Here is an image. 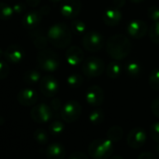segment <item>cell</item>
<instances>
[{"label": "cell", "instance_id": "cell-4", "mask_svg": "<svg viewBox=\"0 0 159 159\" xmlns=\"http://www.w3.org/2000/svg\"><path fill=\"white\" fill-rule=\"evenodd\" d=\"M39 67L47 72L55 71L60 66L58 54L51 49L40 50L37 55Z\"/></svg>", "mask_w": 159, "mask_h": 159}, {"label": "cell", "instance_id": "cell-31", "mask_svg": "<svg viewBox=\"0 0 159 159\" xmlns=\"http://www.w3.org/2000/svg\"><path fill=\"white\" fill-rule=\"evenodd\" d=\"M34 139L39 144H46L49 140V135L46 130L42 128H38L34 132Z\"/></svg>", "mask_w": 159, "mask_h": 159}, {"label": "cell", "instance_id": "cell-14", "mask_svg": "<svg viewBox=\"0 0 159 159\" xmlns=\"http://www.w3.org/2000/svg\"><path fill=\"white\" fill-rule=\"evenodd\" d=\"M66 60L72 66L83 64L84 61V51L78 46H70L66 52Z\"/></svg>", "mask_w": 159, "mask_h": 159}, {"label": "cell", "instance_id": "cell-2", "mask_svg": "<svg viewBox=\"0 0 159 159\" xmlns=\"http://www.w3.org/2000/svg\"><path fill=\"white\" fill-rule=\"evenodd\" d=\"M71 29L63 23L54 24L50 27L47 33L49 42L57 49L67 48L72 41Z\"/></svg>", "mask_w": 159, "mask_h": 159}, {"label": "cell", "instance_id": "cell-41", "mask_svg": "<svg viewBox=\"0 0 159 159\" xmlns=\"http://www.w3.org/2000/svg\"><path fill=\"white\" fill-rule=\"evenodd\" d=\"M25 1H26V4L29 7H31V8H37L39 5L41 0H25Z\"/></svg>", "mask_w": 159, "mask_h": 159}, {"label": "cell", "instance_id": "cell-15", "mask_svg": "<svg viewBox=\"0 0 159 159\" xmlns=\"http://www.w3.org/2000/svg\"><path fill=\"white\" fill-rule=\"evenodd\" d=\"M38 98V93L31 88H25L17 94V101L25 107L35 105Z\"/></svg>", "mask_w": 159, "mask_h": 159}, {"label": "cell", "instance_id": "cell-6", "mask_svg": "<svg viewBox=\"0 0 159 159\" xmlns=\"http://www.w3.org/2000/svg\"><path fill=\"white\" fill-rule=\"evenodd\" d=\"M105 45L102 35L97 31H89L84 34L83 39V46L88 52H96L100 51Z\"/></svg>", "mask_w": 159, "mask_h": 159}, {"label": "cell", "instance_id": "cell-3", "mask_svg": "<svg viewBox=\"0 0 159 159\" xmlns=\"http://www.w3.org/2000/svg\"><path fill=\"white\" fill-rule=\"evenodd\" d=\"M113 153V142L107 139L93 140L88 147V154L93 159H109Z\"/></svg>", "mask_w": 159, "mask_h": 159}, {"label": "cell", "instance_id": "cell-8", "mask_svg": "<svg viewBox=\"0 0 159 159\" xmlns=\"http://www.w3.org/2000/svg\"><path fill=\"white\" fill-rule=\"evenodd\" d=\"M53 115V111L51 108V106L40 103L36 106H34L30 111V116L33 121L39 124H44L49 122Z\"/></svg>", "mask_w": 159, "mask_h": 159}, {"label": "cell", "instance_id": "cell-18", "mask_svg": "<svg viewBox=\"0 0 159 159\" xmlns=\"http://www.w3.org/2000/svg\"><path fill=\"white\" fill-rule=\"evenodd\" d=\"M29 37H30L32 43L38 50L40 51V50L46 49L49 39H48L47 35H45L42 30L37 29V28L33 30H29Z\"/></svg>", "mask_w": 159, "mask_h": 159}, {"label": "cell", "instance_id": "cell-37", "mask_svg": "<svg viewBox=\"0 0 159 159\" xmlns=\"http://www.w3.org/2000/svg\"><path fill=\"white\" fill-rule=\"evenodd\" d=\"M51 108L53 112H56V111H61L62 110V103L60 101V99L58 98H53L51 102Z\"/></svg>", "mask_w": 159, "mask_h": 159}, {"label": "cell", "instance_id": "cell-24", "mask_svg": "<svg viewBox=\"0 0 159 159\" xmlns=\"http://www.w3.org/2000/svg\"><path fill=\"white\" fill-rule=\"evenodd\" d=\"M124 135V130L121 126L119 125H112L109 128L107 132V138L111 140L113 143L118 142L120 139H122Z\"/></svg>", "mask_w": 159, "mask_h": 159}, {"label": "cell", "instance_id": "cell-32", "mask_svg": "<svg viewBox=\"0 0 159 159\" xmlns=\"http://www.w3.org/2000/svg\"><path fill=\"white\" fill-rule=\"evenodd\" d=\"M64 129H65V125L60 121H54L49 125V132L51 135H53V136H58L62 134Z\"/></svg>", "mask_w": 159, "mask_h": 159}, {"label": "cell", "instance_id": "cell-36", "mask_svg": "<svg viewBox=\"0 0 159 159\" xmlns=\"http://www.w3.org/2000/svg\"><path fill=\"white\" fill-rule=\"evenodd\" d=\"M151 110L153 115L157 118H159V98H156L152 100L151 104Z\"/></svg>", "mask_w": 159, "mask_h": 159}, {"label": "cell", "instance_id": "cell-27", "mask_svg": "<svg viewBox=\"0 0 159 159\" xmlns=\"http://www.w3.org/2000/svg\"><path fill=\"white\" fill-rule=\"evenodd\" d=\"M149 85L152 89L159 91V68H154L152 70L149 76Z\"/></svg>", "mask_w": 159, "mask_h": 159}, {"label": "cell", "instance_id": "cell-10", "mask_svg": "<svg viewBox=\"0 0 159 159\" xmlns=\"http://www.w3.org/2000/svg\"><path fill=\"white\" fill-rule=\"evenodd\" d=\"M39 88L43 96L46 98H53L59 90L57 80L51 75L44 76L39 82Z\"/></svg>", "mask_w": 159, "mask_h": 159}, {"label": "cell", "instance_id": "cell-16", "mask_svg": "<svg viewBox=\"0 0 159 159\" xmlns=\"http://www.w3.org/2000/svg\"><path fill=\"white\" fill-rule=\"evenodd\" d=\"M43 14L41 11H29L22 19V25L27 30H33L37 28L41 20H42Z\"/></svg>", "mask_w": 159, "mask_h": 159}, {"label": "cell", "instance_id": "cell-34", "mask_svg": "<svg viewBox=\"0 0 159 159\" xmlns=\"http://www.w3.org/2000/svg\"><path fill=\"white\" fill-rule=\"evenodd\" d=\"M147 15L148 17L152 20L153 22L159 21V8L156 6H152L148 9L147 11Z\"/></svg>", "mask_w": 159, "mask_h": 159}, {"label": "cell", "instance_id": "cell-22", "mask_svg": "<svg viewBox=\"0 0 159 159\" xmlns=\"http://www.w3.org/2000/svg\"><path fill=\"white\" fill-rule=\"evenodd\" d=\"M40 80H41V75L39 71L36 69H30L26 71L24 75V82L29 85H33L39 83Z\"/></svg>", "mask_w": 159, "mask_h": 159}, {"label": "cell", "instance_id": "cell-46", "mask_svg": "<svg viewBox=\"0 0 159 159\" xmlns=\"http://www.w3.org/2000/svg\"><path fill=\"white\" fill-rule=\"evenodd\" d=\"M3 56H4V52H3V51L1 49H0V59H1Z\"/></svg>", "mask_w": 159, "mask_h": 159}, {"label": "cell", "instance_id": "cell-17", "mask_svg": "<svg viewBox=\"0 0 159 159\" xmlns=\"http://www.w3.org/2000/svg\"><path fill=\"white\" fill-rule=\"evenodd\" d=\"M4 56L7 61L13 64H17L22 62L23 59L25 58V51L21 46L12 44L6 49L4 52Z\"/></svg>", "mask_w": 159, "mask_h": 159}, {"label": "cell", "instance_id": "cell-9", "mask_svg": "<svg viewBox=\"0 0 159 159\" xmlns=\"http://www.w3.org/2000/svg\"><path fill=\"white\" fill-rule=\"evenodd\" d=\"M81 0H63L60 6V12L65 18H76L82 11Z\"/></svg>", "mask_w": 159, "mask_h": 159}, {"label": "cell", "instance_id": "cell-45", "mask_svg": "<svg viewBox=\"0 0 159 159\" xmlns=\"http://www.w3.org/2000/svg\"><path fill=\"white\" fill-rule=\"evenodd\" d=\"M50 1L52 3H58V2H62L63 0H50Z\"/></svg>", "mask_w": 159, "mask_h": 159}, {"label": "cell", "instance_id": "cell-47", "mask_svg": "<svg viewBox=\"0 0 159 159\" xmlns=\"http://www.w3.org/2000/svg\"><path fill=\"white\" fill-rule=\"evenodd\" d=\"M156 152H157V153L159 154V143H158V145H157V147H156Z\"/></svg>", "mask_w": 159, "mask_h": 159}, {"label": "cell", "instance_id": "cell-38", "mask_svg": "<svg viewBox=\"0 0 159 159\" xmlns=\"http://www.w3.org/2000/svg\"><path fill=\"white\" fill-rule=\"evenodd\" d=\"M12 9H13V11L14 13L16 14H21L23 13L25 11V6L23 4V3H15L13 6H12Z\"/></svg>", "mask_w": 159, "mask_h": 159}, {"label": "cell", "instance_id": "cell-25", "mask_svg": "<svg viewBox=\"0 0 159 159\" xmlns=\"http://www.w3.org/2000/svg\"><path fill=\"white\" fill-rule=\"evenodd\" d=\"M66 83L72 88H79V87H81L82 84H84V77L82 75L78 74V73L71 74L67 77Z\"/></svg>", "mask_w": 159, "mask_h": 159}, {"label": "cell", "instance_id": "cell-19", "mask_svg": "<svg viewBox=\"0 0 159 159\" xmlns=\"http://www.w3.org/2000/svg\"><path fill=\"white\" fill-rule=\"evenodd\" d=\"M103 22L108 26H115L122 20V12L117 8H110L103 14Z\"/></svg>", "mask_w": 159, "mask_h": 159}, {"label": "cell", "instance_id": "cell-13", "mask_svg": "<svg viewBox=\"0 0 159 159\" xmlns=\"http://www.w3.org/2000/svg\"><path fill=\"white\" fill-rule=\"evenodd\" d=\"M127 33L131 38L139 39L148 33V26L146 23L141 20H134L128 24Z\"/></svg>", "mask_w": 159, "mask_h": 159}, {"label": "cell", "instance_id": "cell-12", "mask_svg": "<svg viewBox=\"0 0 159 159\" xmlns=\"http://www.w3.org/2000/svg\"><path fill=\"white\" fill-rule=\"evenodd\" d=\"M146 132L141 127H135L127 135V144L133 149L141 148L146 141Z\"/></svg>", "mask_w": 159, "mask_h": 159}, {"label": "cell", "instance_id": "cell-30", "mask_svg": "<svg viewBox=\"0 0 159 159\" xmlns=\"http://www.w3.org/2000/svg\"><path fill=\"white\" fill-rule=\"evenodd\" d=\"M104 118H105L104 112L101 110H99V109L93 111L89 114V121L94 125H98L102 124V122L104 121Z\"/></svg>", "mask_w": 159, "mask_h": 159}, {"label": "cell", "instance_id": "cell-23", "mask_svg": "<svg viewBox=\"0 0 159 159\" xmlns=\"http://www.w3.org/2000/svg\"><path fill=\"white\" fill-rule=\"evenodd\" d=\"M125 71L127 75L131 78H138L140 76L142 72V66L137 61H131L129 62L125 66Z\"/></svg>", "mask_w": 159, "mask_h": 159}, {"label": "cell", "instance_id": "cell-11", "mask_svg": "<svg viewBox=\"0 0 159 159\" xmlns=\"http://www.w3.org/2000/svg\"><path fill=\"white\" fill-rule=\"evenodd\" d=\"M85 100L92 107H98L103 103L104 91L98 85L90 86L85 92Z\"/></svg>", "mask_w": 159, "mask_h": 159}, {"label": "cell", "instance_id": "cell-26", "mask_svg": "<svg viewBox=\"0 0 159 159\" xmlns=\"http://www.w3.org/2000/svg\"><path fill=\"white\" fill-rule=\"evenodd\" d=\"M13 9L10 5L0 2V20H9L13 16Z\"/></svg>", "mask_w": 159, "mask_h": 159}, {"label": "cell", "instance_id": "cell-33", "mask_svg": "<svg viewBox=\"0 0 159 159\" xmlns=\"http://www.w3.org/2000/svg\"><path fill=\"white\" fill-rule=\"evenodd\" d=\"M150 135L153 141L159 143V122L152 123L150 126Z\"/></svg>", "mask_w": 159, "mask_h": 159}, {"label": "cell", "instance_id": "cell-21", "mask_svg": "<svg viewBox=\"0 0 159 159\" xmlns=\"http://www.w3.org/2000/svg\"><path fill=\"white\" fill-rule=\"evenodd\" d=\"M122 68V64L118 60L111 61L106 68V74L110 79H117L121 76Z\"/></svg>", "mask_w": 159, "mask_h": 159}, {"label": "cell", "instance_id": "cell-20", "mask_svg": "<svg viewBox=\"0 0 159 159\" xmlns=\"http://www.w3.org/2000/svg\"><path fill=\"white\" fill-rule=\"evenodd\" d=\"M45 152L48 159H64L66 156V149L60 143L50 144Z\"/></svg>", "mask_w": 159, "mask_h": 159}, {"label": "cell", "instance_id": "cell-44", "mask_svg": "<svg viewBox=\"0 0 159 159\" xmlns=\"http://www.w3.org/2000/svg\"><path fill=\"white\" fill-rule=\"evenodd\" d=\"M130 1H131L132 3H136V4H138V3H141V2H143L144 0H130Z\"/></svg>", "mask_w": 159, "mask_h": 159}, {"label": "cell", "instance_id": "cell-39", "mask_svg": "<svg viewBox=\"0 0 159 159\" xmlns=\"http://www.w3.org/2000/svg\"><path fill=\"white\" fill-rule=\"evenodd\" d=\"M138 159H157L156 155L150 152H143L139 156Z\"/></svg>", "mask_w": 159, "mask_h": 159}, {"label": "cell", "instance_id": "cell-35", "mask_svg": "<svg viewBox=\"0 0 159 159\" xmlns=\"http://www.w3.org/2000/svg\"><path fill=\"white\" fill-rule=\"evenodd\" d=\"M10 74V66L7 63L0 61V80L6 79Z\"/></svg>", "mask_w": 159, "mask_h": 159}, {"label": "cell", "instance_id": "cell-5", "mask_svg": "<svg viewBox=\"0 0 159 159\" xmlns=\"http://www.w3.org/2000/svg\"><path fill=\"white\" fill-rule=\"evenodd\" d=\"M105 70V64L102 59L91 56L85 59L82 65V71L84 76L89 78H97L102 75Z\"/></svg>", "mask_w": 159, "mask_h": 159}, {"label": "cell", "instance_id": "cell-28", "mask_svg": "<svg viewBox=\"0 0 159 159\" xmlns=\"http://www.w3.org/2000/svg\"><path fill=\"white\" fill-rule=\"evenodd\" d=\"M148 34L152 42L154 44H159V21L153 22V24H152L148 30Z\"/></svg>", "mask_w": 159, "mask_h": 159}, {"label": "cell", "instance_id": "cell-42", "mask_svg": "<svg viewBox=\"0 0 159 159\" xmlns=\"http://www.w3.org/2000/svg\"><path fill=\"white\" fill-rule=\"evenodd\" d=\"M125 4V0H113V6L117 9H122Z\"/></svg>", "mask_w": 159, "mask_h": 159}, {"label": "cell", "instance_id": "cell-40", "mask_svg": "<svg viewBox=\"0 0 159 159\" xmlns=\"http://www.w3.org/2000/svg\"><path fill=\"white\" fill-rule=\"evenodd\" d=\"M68 159H88V157L82 152H75L72 154H70Z\"/></svg>", "mask_w": 159, "mask_h": 159}, {"label": "cell", "instance_id": "cell-29", "mask_svg": "<svg viewBox=\"0 0 159 159\" xmlns=\"http://www.w3.org/2000/svg\"><path fill=\"white\" fill-rule=\"evenodd\" d=\"M70 29H71L72 33H74L75 35L81 36V35H84L85 33L86 26H85V24L84 22L80 21V20H74L71 23Z\"/></svg>", "mask_w": 159, "mask_h": 159}, {"label": "cell", "instance_id": "cell-43", "mask_svg": "<svg viewBox=\"0 0 159 159\" xmlns=\"http://www.w3.org/2000/svg\"><path fill=\"white\" fill-rule=\"evenodd\" d=\"M110 159H124L121 155H111Z\"/></svg>", "mask_w": 159, "mask_h": 159}, {"label": "cell", "instance_id": "cell-7", "mask_svg": "<svg viewBox=\"0 0 159 159\" xmlns=\"http://www.w3.org/2000/svg\"><path fill=\"white\" fill-rule=\"evenodd\" d=\"M82 113V106L76 100L66 102L60 111L62 119L66 123H73L79 119Z\"/></svg>", "mask_w": 159, "mask_h": 159}, {"label": "cell", "instance_id": "cell-1", "mask_svg": "<svg viewBox=\"0 0 159 159\" xmlns=\"http://www.w3.org/2000/svg\"><path fill=\"white\" fill-rule=\"evenodd\" d=\"M132 44L127 37L122 34L111 36L106 42L108 55L113 60H123L131 52Z\"/></svg>", "mask_w": 159, "mask_h": 159}]
</instances>
